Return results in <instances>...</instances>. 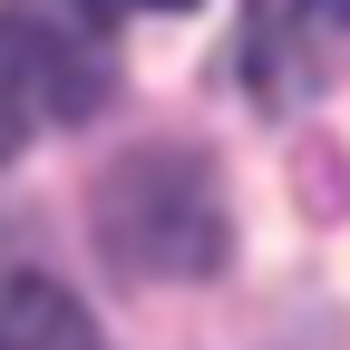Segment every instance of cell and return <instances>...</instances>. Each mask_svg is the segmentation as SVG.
<instances>
[{
  "mask_svg": "<svg viewBox=\"0 0 350 350\" xmlns=\"http://www.w3.org/2000/svg\"><path fill=\"white\" fill-rule=\"evenodd\" d=\"M20 137H29V117L10 107V88H0V165H10V156H20Z\"/></svg>",
  "mask_w": 350,
  "mask_h": 350,
  "instance_id": "5",
  "label": "cell"
},
{
  "mask_svg": "<svg viewBox=\"0 0 350 350\" xmlns=\"http://www.w3.org/2000/svg\"><path fill=\"white\" fill-rule=\"evenodd\" d=\"M350 68V0H253L243 78L262 107H301Z\"/></svg>",
  "mask_w": 350,
  "mask_h": 350,
  "instance_id": "3",
  "label": "cell"
},
{
  "mask_svg": "<svg viewBox=\"0 0 350 350\" xmlns=\"http://www.w3.org/2000/svg\"><path fill=\"white\" fill-rule=\"evenodd\" d=\"M0 88L20 117L78 126L117 98V49L88 0H0Z\"/></svg>",
  "mask_w": 350,
  "mask_h": 350,
  "instance_id": "2",
  "label": "cell"
},
{
  "mask_svg": "<svg viewBox=\"0 0 350 350\" xmlns=\"http://www.w3.org/2000/svg\"><path fill=\"white\" fill-rule=\"evenodd\" d=\"M224 185L195 146H137L98 175V253L146 282H204L224 262Z\"/></svg>",
  "mask_w": 350,
  "mask_h": 350,
  "instance_id": "1",
  "label": "cell"
},
{
  "mask_svg": "<svg viewBox=\"0 0 350 350\" xmlns=\"http://www.w3.org/2000/svg\"><path fill=\"white\" fill-rule=\"evenodd\" d=\"M0 350H98V331H88V312L59 282L20 273L10 292H0Z\"/></svg>",
  "mask_w": 350,
  "mask_h": 350,
  "instance_id": "4",
  "label": "cell"
},
{
  "mask_svg": "<svg viewBox=\"0 0 350 350\" xmlns=\"http://www.w3.org/2000/svg\"><path fill=\"white\" fill-rule=\"evenodd\" d=\"M88 10L107 20V10H185V0H88Z\"/></svg>",
  "mask_w": 350,
  "mask_h": 350,
  "instance_id": "6",
  "label": "cell"
}]
</instances>
